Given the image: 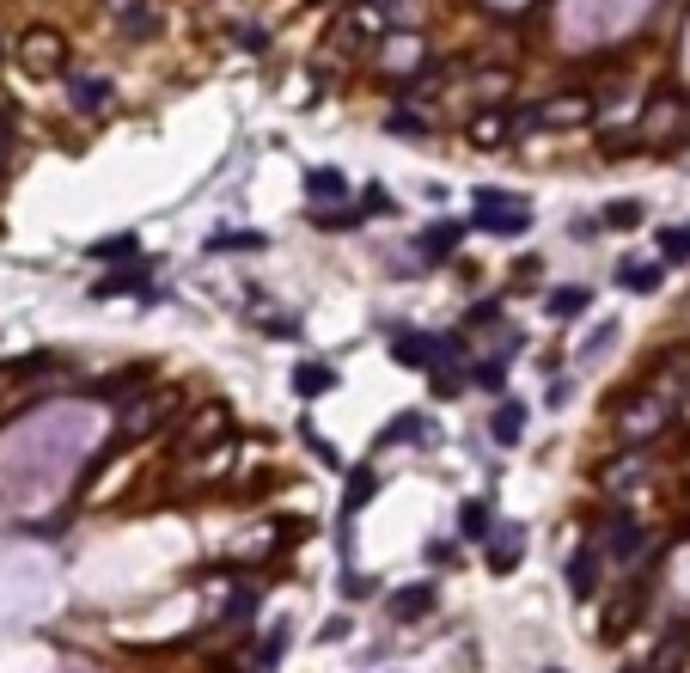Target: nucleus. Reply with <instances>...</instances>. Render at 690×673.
<instances>
[{"label": "nucleus", "instance_id": "ddd939ff", "mask_svg": "<svg viewBox=\"0 0 690 673\" xmlns=\"http://www.w3.org/2000/svg\"><path fill=\"white\" fill-rule=\"evenodd\" d=\"M489 435H495V447H520V435H525V405L520 398H501V405H495Z\"/></svg>", "mask_w": 690, "mask_h": 673}, {"label": "nucleus", "instance_id": "f3484780", "mask_svg": "<svg viewBox=\"0 0 690 673\" xmlns=\"http://www.w3.org/2000/svg\"><path fill=\"white\" fill-rule=\"evenodd\" d=\"M117 295H147V269H110L93 283V300H117Z\"/></svg>", "mask_w": 690, "mask_h": 673}, {"label": "nucleus", "instance_id": "f704fd0d", "mask_svg": "<svg viewBox=\"0 0 690 673\" xmlns=\"http://www.w3.org/2000/svg\"><path fill=\"white\" fill-rule=\"evenodd\" d=\"M337 588H342V600H367V594H373V581H367V576H342Z\"/></svg>", "mask_w": 690, "mask_h": 673}, {"label": "nucleus", "instance_id": "6e6552de", "mask_svg": "<svg viewBox=\"0 0 690 673\" xmlns=\"http://www.w3.org/2000/svg\"><path fill=\"white\" fill-rule=\"evenodd\" d=\"M62 93H68V105H74L80 117H98V110L117 98V93H110V74H86V68L62 80Z\"/></svg>", "mask_w": 690, "mask_h": 673}, {"label": "nucleus", "instance_id": "aec40b11", "mask_svg": "<svg viewBox=\"0 0 690 673\" xmlns=\"http://www.w3.org/2000/svg\"><path fill=\"white\" fill-rule=\"evenodd\" d=\"M586 307H593V288H550V300H544L550 319H581Z\"/></svg>", "mask_w": 690, "mask_h": 673}, {"label": "nucleus", "instance_id": "7ed1b4c3", "mask_svg": "<svg viewBox=\"0 0 690 673\" xmlns=\"http://www.w3.org/2000/svg\"><path fill=\"white\" fill-rule=\"evenodd\" d=\"M385 349H391V361H398V368H410V374H434V368H440V337H434V331L398 325Z\"/></svg>", "mask_w": 690, "mask_h": 673}, {"label": "nucleus", "instance_id": "9b49d317", "mask_svg": "<svg viewBox=\"0 0 690 673\" xmlns=\"http://www.w3.org/2000/svg\"><path fill=\"white\" fill-rule=\"evenodd\" d=\"M598 564H605L598 545H581L574 557H568V594H574V600H593L598 594Z\"/></svg>", "mask_w": 690, "mask_h": 673}, {"label": "nucleus", "instance_id": "39448f33", "mask_svg": "<svg viewBox=\"0 0 690 673\" xmlns=\"http://www.w3.org/2000/svg\"><path fill=\"white\" fill-rule=\"evenodd\" d=\"M464 233H471V220H428V227H422V233H415V257H428V264H446V257H452V251L464 245Z\"/></svg>", "mask_w": 690, "mask_h": 673}, {"label": "nucleus", "instance_id": "2f4dec72", "mask_svg": "<svg viewBox=\"0 0 690 673\" xmlns=\"http://www.w3.org/2000/svg\"><path fill=\"white\" fill-rule=\"evenodd\" d=\"M129 251H135V239H129V233H117V239H98V245H93V257L105 264V257H129Z\"/></svg>", "mask_w": 690, "mask_h": 673}, {"label": "nucleus", "instance_id": "4468645a", "mask_svg": "<svg viewBox=\"0 0 690 673\" xmlns=\"http://www.w3.org/2000/svg\"><path fill=\"white\" fill-rule=\"evenodd\" d=\"M642 220H647V203H642V196H617V203L598 208V227H612V233H635Z\"/></svg>", "mask_w": 690, "mask_h": 673}, {"label": "nucleus", "instance_id": "c85d7f7f", "mask_svg": "<svg viewBox=\"0 0 690 673\" xmlns=\"http://www.w3.org/2000/svg\"><path fill=\"white\" fill-rule=\"evenodd\" d=\"M269 239L263 233H220V239H208V251H263Z\"/></svg>", "mask_w": 690, "mask_h": 673}, {"label": "nucleus", "instance_id": "f257e3e1", "mask_svg": "<svg viewBox=\"0 0 690 673\" xmlns=\"http://www.w3.org/2000/svg\"><path fill=\"white\" fill-rule=\"evenodd\" d=\"M471 233H489V239H525L532 233V203L513 196V190H476V220Z\"/></svg>", "mask_w": 690, "mask_h": 673}, {"label": "nucleus", "instance_id": "f03ea898", "mask_svg": "<svg viewBox=\"0 0 690 673\" xmlns=\"http://www.w3.org/2000/svg\"><path fill=\"white\" fill-rule=\"evenodd\" d=\"M19 68H25V74H37V80H49L56 74V68L68 62V37L62 32H49V25H32V32L19 37Z\"/></svg>", "mask_w": 690, "mask_h": 673}, {"label": "nucleus", "instance_id": "dca6fc26", "mask_svg": "<svg viewBox=\"0 0 690 673\" xmlns=\"http://www.w3.org/2000/svg\"><path fill=\"white\" fill-rule=\"evenodd\" d=\"M373 496H379V478H373V466H354L349 484H342V515H361Z\"/></svg>", "mask_w": 690, "mask_h": 673}, {"label": "nucleus", "instance_id": "7c9ffc66", "mask_svg": "<svg viewBox=\"0 0 690 673\" xmlns=\"http://www.w3.org/2000/svg\"><path fill=\"white\" fill-rule=\"evenodd\" d=\"M489 319H501V300H476L471 313H464V331H483Z\"/></svg>", "mask_w": 690, "mask_h": 673}, {"label": "nucleus", "instance_id": "e433bc0d", "mask_svg": "<svg viewBox=\"0 0 690 673\" xmlns=\"http://www.w3.org/2000/svg\"><path fill=\"white\" fill-rule=\"evenodd\" d=\"M110 7H117V13H123V7H135V0H110Z\"/></svg>", "mask_w": 690, "mask_h": 673}, {"label": "nucleus", "instance_id": "9d476101", "mask_svg": "<svg viewBox=\"0 0 690 673\" xmlns=\"http://www.w3.org/2000/svg\"><path fill=\"white\" fill-rule=\"evenodd\" d=\"M349 172H337V166H312L306 172V196H312V208H330V203H349Z\"/></svg>", "mask_w": 690, "mask_h": 673}, {"label": "nucleus", "instance_id": "72a5a7b5", "mask_svg": "<svg viewBox=\"0 0 690 673\" xmlns=\"http://www.w3.org/2000/svg\"><path fill=\"white\" fill-rule=\"evenodd\" d=\"M13 142H19V110H13V105H0V154H7Z\"/></svg>", "mask_w": 690, "mask_h": 673}, {"label": "nucleus", "instance_id": "ea45409f", "mask_svg": "<svg viewBox=\"0 0 690 673\" xmlns=\"http://www.w3.org/2000/svg\"><path fill=\"white\" fill-rule=\"evenodd\" d=\"M624 673H635V668H624Z\"/></svg>", "mask_w": 690, "mask_h": 673}, {"label": "nucleus", "instance_id": "c756f323", "mask_svg": "<svg viewBox=\"0 0 690 673\" xmlns=\"http://www.w3.org/2000/svg\"><path fill=\"white\" fill-rule=\"evenodd\" d=\"M232 44L251 49V56H263V49H269V32H263V25H232Z\"/></svg>", "mask_w": 690, "mask_h": 673}, {"label": "nucleus", "instance_id": "b1692460", "mask_svg": "<svg viewBox=\"0 0 690 673\" xmlns=\"http://www.w3.org/2000/svg\"><path fill=\"white\" fill-rule=\"evenodd\" d=\"M659 264H690V227H659Z\"/></svg>", "mask_w": 690, "mask_h": 673}, {"label": "nucleus", "instance_id": "20e7f679", "mask_svg": "<svg viewBox=\"0 0 690 673\" xmlns=\"http://www.w3.org/2000/svg\"><path fill=\"white\" fill-rule=\"evenodd\" d=\"M647 551V527L642 520H605V532H598V557H617V564H635Z\"/></svg>", "mask_w": 690, "mask_h": 673}, {"label": "nucleus", "instance_id": "bb28decb", "mask_svg": "<svg viewBox=\"0 0 690 673\" xmlns=\"http://www.w3.org/2000/svg\"><path fill=\"white\" fill-rule=\"evenodd\" d=\"M471 386H483V392H507V361L501 356H483L471 368Z\"/></svg>", "mask_w": 690, "mask_h": 673}, {"label": "nucleus", "instance_id": "f8f14e48", "mask_svg": "<svg viewBox=\"0 0 690 673\" xmlns=\"http://www.w3.org/2000/svg\"><path fill=\"white\" fill-rule=\"evenodd\" d=\"M288 386H293V398H324V392H337V368L330 361H300Z\"/></svg>", "mask_w": 690, "mask_h": 673}, {"label": "nucleus", "instance_id": "4be33fe9", "mask_svg": "<svg viewBox=\"0 0 690 673\" xmlns=\"http://www.w3.org/2000/svg\"><path fill=\"white\" fill-rule=\"evenodd\" d=\"M507 135H513V117H501V110H483V117L471 123V142L476 147H501Z\"/></svg>", "mask_w": 690, "mask_h": 673}, {"label": "nucleus", "instance_id": "473e14b6", "mask_svg": "<svg viewBox=\"0 0 690 673\" xmlns=\"http://www.w3.org/2000/svg\"><path fill=\"white\" fill-rule=\"evenodd\" d=\"M598 233H605L598 215H574V220H568V239H581V245H586V239H598Z\"/></svg>", "mask_w": 690, "mask_h": 673}, {"label": "nucleus", "instance_id": "a878e982", "mask_svg": "<svg viewBox=\"0 0 690 673\" xmlns=\"http://www.w3.org/2000/svg\"><path fill=\"white\" fill-rule=\"evenodd\" d=\"M318 233H354L361 227V208H312Z\"/></svg>", "mask_w": 690, "mask_h": 673}, {"label": "nucleus", "instance_id": "6ab92c4d", "mask_svg": "<svg viewBox=\"0 0 690 673\" xmlns=\"http://www.w3.org/2000/svg\"><path fill=\"white\" fill-rule=\"evenodd\" d=\"M159 7H147V0H135V7H123V37H135V44H147V37H159Z\"/></svg>", "mask_w": 690, "mask_h": 673}, {"label": "nucleus", "instance_id": "c9c22d12", "mask_svg": "<svg viewBox=\"0 0 690 673\" xmlns=\"http://www.w3.org/2000/svg\"><path fill=\"white\" fill-rule=\"evenodd\" d=\"M452 557H459V551L446 545V539H428V564H452Z\"/></svg>", "mask_w": 690, "mask_h": 673}, {"label": "nucleus", "instance_id": "393cba45", "mask_svg": "<svg viewBox=\"0 0 690 673\" xmlns=\"http://www.w3.org/2000/svg\"><path fill=\"white\" fill-rule=\"evenodd\" d=\"M385 135H403V142H422V135H428V117H422V110H391V117H385Z\"/></svg>", "mask_w": 690, "mask_h": 673}, {"label": "nucleus", "instance_id": "423d86ee", "mask_svg": "<svg viewBox=\"0 0 690 673\" xmlns=\"http://www.w3.org/2000/svg\"><path fill=\"white\" fill-rule=\"evenodd\" d=\"M483 557H489V569L495 576H513V569H520V557H525V527L520 520H495V532L489 539H483Z\"/></svg>", "mask_w": 690, "mask_h": 673}, {"label": "nucleus", "instance_id": "412c9836", "mask_svg": "<svg viewBox=\"0 0 690 673\" xmlns=\"http://www.w3.org/2000/svg\"><path fill=\"white\" fill-rule=\"evenodd\" d=\"M288 656V625H269V637L257 642V656H251L245 673H276V661Z\"/></svg>", "mask_w": 690, "mask_h": 673}, {"label": "nucleus", "instance_id": "4c0bfd02", "mask_svg": "<svg viewBox=\"0 0 690 673\" xmlns=\"http://www.w3.org/2000/svg\"><path fill=\"white\" fill-rule=\"evenodd\" d=\"M0 56H7V32H0Z\"/></svg>", "mask_w": 690, "mask_h": 673}, {"label": "nucleus", "instance_id": "58836bf2", "mask_svg": "<svg viewBox=\"0 0 690 673\" xmlns=\"http://www.w3.org/2000/svg\"><path fill=\"white\" fill-rule=\"evenodd\" d=\"M544 673H562V668H544Z\"/></svg>", "mask_w": 690, "mask_h": 673}, {"label": "nucleus", "instance_id": "2eb2a0df", "mask_svg": "<svg viewBox=\"0 0 690 673\" xmlns=\"http://www.w3.org/2000/svg\"><path fill=\"white\" fill-rule=\"evenodd\" d=\"M154 380V368L147 361H135V368H123L117 380H98V386H86V398H129V392H141Z\"/></svg>", "mask_w": 690, "mask_h": 673}, {"label": "nucleus", "instance_id": "1a4fd4ad", "mask_svg": "<svg viewBox=\"0 0 690 673\" xmlns=\"http://www.w3.org/2000/svg\"><path fill=\"white\" fill-rule=\"evenodd\" d=\"M659 283H666V264H659V257H624V264H617V288H624V295H659Z\"/></svg>", "mask_w": 690, "mask_h": 673}, {"label": "nucleus", "instance_id": "0eeeda50", "mask_svg": "<svg viewBox=\"0 0 690 673\" xmlns=\"http://www.w3.org/2000/svg\"><path fill=\"white\" fill-rule=\"evenodd\" d=\"M434 606H440V588H434V581H403V588H391V618H398V625H422V618H434Z\"/></svg>", "mask_w": 690, "mask_h": 673}, {"label": "nucleus", "instance_id": "a211bd4d", "mask_svg": "<svg viewBox=\"0 0 690 673\" xmlns=\"http://www.w3.org/2000/svg\"><path fill=\"white\" fill-rule=\"evenodd\" d=\"M410 447V441H428V417L422 410H403V417H391V429H379V447Z\"/></svg>", "mask_w": 690, "mask_h": 673}, {"label": "nucleus", "instance_id": "cd10ccee", "mask_svg": "<svg viewBox=\"0 0 690 673\" xmlns=\"http://www.w3.org/2000/svg\"><path fill=\"white\" fill-rule=\"evenodd\" d=\"M251 612H257V588H239V594L220 606V625H251Z\"/></svg>", "mask_w": 690, "mask_h": 673}, {"label": "nucleus", "instance_id": "5701e85b", "mask_svg": "<svg viewBox=\"0 0 690 673\" xmlns=\"http://www.w3.org/2000/svg\"><path fill=\"white\" fill-rule=\"evenodd\" d=\"M459 532H464V539H489V532H495V508L471 496V502L459 508Z\"/></svg>", "mask_w": 690, "mask_h": 673}]
</instances>
